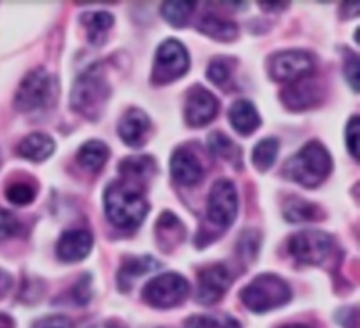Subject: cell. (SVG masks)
<instances>
[{"label": "cell", "mask_w": 360, "mask_h": 328, "mask_svg": "<svg viewBox=\"0 0 360 328\" xmlns=\"http://www.w3.org/2000/svg\"><path fill=\"white\" fill-rule=\"evenodd\" d=\"M105 214L115 227L134 230L148 214V202L143 192L130 183H112L105 190Z\"/></svg>", "instance_id": "6da1fadb"}, {"label": "cell", "mask_w": 360, "mask_h": 328, "mask_svg": "<svg viewBox=\"0 0 360 328\" xmlns=\"http://www.w3.org/2000/svg\"><path fill=\"white\" fill-rule=\"evenodd\" d=\"M109 98V84L101 63L88 67L72 86L70 105L84 118L97 119Z\"/></svg>", "instance_id": "7a4b0ae2"}, {"label": "cell", "mask_w": 360, "mask_h": 328, "mask_svg": "<svg viewBox=\"0 0 360 328\" xmlns=\"http://www.w3.org/2000/svg\"><path fill=\"white\" fill-rule=\"evenodd\" d=\"M330 169L333 160L329 151L316 140L306 144L294 158L287 162L288 178L308 188L320 185L329 176Z\"/></svg>", "instance_id": "3957f363"}, {"label": "cell", "mask_w": 360, "mask_h": 328, "mask_svg": "<svg viewBox=\"0 0 360 328\" xmlns=\"http://www.w3.org/2000/svg\"><path fill=\"white\" fill-rule=\"evenodd\" d=\"M290 287L274 274H264V276L255 277L241 291V301L253 313H267L271 309L281 308L290 301Z\"/></svg>", "instance_id": "277c9868"}, {"label": "cell", "mask_w": 360, "mask_h": 328, "mask_svg": "<svg viewBox=\"0 0 360 328\" xmlns=\"http://www.w3.org/2000/svg\"><path fill=\"white\" fill-rule=\"evenodd\" d=\"M56 95H58V84L55 77L44 69H37L27 74V77L21 81L14 105L21 112L41 111L56 100Z\"/></svg>", "instance_id": "5b68a950"}, {"label": "cell", "mask_w": 360, "mask_h": 328, "mask_svg": "<svg viewBox=\"0 0 360 328\" xmlns=\"http://www.w3.org/2000/svg\"><path fill=\"white\" fill-rule=\"evenodd\" d=\"M188 67L190 58L185 46L179 41H176V39H167L157 49L151 81L155 84L171 83V81H176L181 76H185Z\"/></svg>", "instance_id": "8992f818"}, {"label": "cell", "mask_w": 360, "mask_h": 328, "mask_svg": "<svg viewBox=\"0 0 360 328\" xmlns=\"http://www.w3.org/2000/svg\"><path fill=\"white\" fill-rule=\"evenodd\" d=\"M188 290L190 287L185 277L179 276V274L169 273L151 280L144 287L143 297L153 308L169 309L181 304L186 295H188Z\"/></svg>", "instance_id": "52a82bcc"}, {"label": "cell", "mask_w": 360, "mask_h": 328, "mask_svg": "<svg viewBox=\"0 0 360 328\" xmlns=\"http://www.w3.org/2000/svg\"><path fill=\"white\" fill-rule=\"evenodd\" d=\"M333 249V239L319 230H304L292 235L288 241V251L304 265H319L329 256Z\"/></svg>", "instance_id": "ba28073f"}, {"label": "cell", "mask_w": 360, "mask_h": 328, "mask_svg": "<svg viewBox=\"0 0 360 328\" xmlns=\"http://www.w3.org/2000/svg\"><path fill=\"white\" fill-rule=\"evenodd\" d=\"M315 70V58L308 51L292 49L274 55L269 60V74L280 83H294L302 77L311 76Z\"/></svg>", "instance_id": "9c48e42d"}, {"label": "cell", "mask_w": 360, "mask_h": 328, "mask_svg": "<svg viewBox=\"0 0 360 328\" xmlns=\"http://www.w3.org/2000/svg\"><path fill=\"white\" fill-rule=\"evenodd\" d=\"M238 214V193L229 179H220L213 185L207 199V218L218 228L231 227Z\"/></svg>", "instance_id": "30bf717a"}, {"label": "cell", "mask_w": 360, "mask_h": 328, "mask_svg": "<svg viewBox=\"0 0 360 328\" xmlns=\"http://www.w3.org/2000/svg\"><path fill=\"white\" fill-rule=\"evenodd\" d=\"M231 273L225 265H211L200 270L199 274V290H197V301L200 304H214L224 297L227 288L231 287Z\"/></svg>", "instance_id": "8fae6325"}, {"label": "cell", "mask_w": 360, "mask_h": 328, "mask_svg": "<svg viewBox=\"0 0 360 328\" xmlns=\"http://www.w3.org/2000/svg\"><path fill=\"white\" fill-rule=\"evenodd\" d=\"M218 100L206 88L195 86L188 93L185 105V119L190 126H204L217 116Z\"/></svg>", "instance_id": "7c38bea8"}, {"label": "cell", "mask_w": 360, "mask_h": 328, "mask_svg": "<svg viewBox=\"0 0 360 328\" xmlns=\"http://www.w3.org/2000/svg\"><path fill=\"white\" fill-rule=\"evenodd\" d=\"M320 97H322V88H320L319 81L311 79V76L294 81V83H290V86L281 91L283 104L294 111L313 107V105L319 104Z\"/></svg>", "instance_id": "4fadbf2b"}, {"label": "cell", "mask_w": 360, "mask_h": 328, "mask_svg": "<svg viewBox=\"0 0 360 328\" xmlns=\"http://www.w3.org/2000/svg\"><path fill=\"white\" fill-rule=\"evenodd\" d=\"M171 174L179 185L192 186L202 179L204 167L195 153L186 147H179L171 157Z\"/></svg>", "instance_id": "5bb4252c"}, {"label": "cell", "mask_w": 360, "mask_h": 328, "mask_svg": "<svg viewBox=\"0 0 360 328\" xmlns=\"http://www.w3.org/2000/svg\"><path fill=\"white\" fill-rule=\"evenodd\" d=\"M94 239L86 230H69L60 237L56 255L62 262H79L90 253Z\"/></svg>", "instance_id": "9a60e30c"}, {"label": "cell", "mask_w": 360, "mask_h": 328, "mask_svg": "<svg viewBox=\"0 0 360 328\" xmlns=\"http://www.w3.org/2000/svg\"><path fill=\"white\" fill-rule=\"evenodd\" d=\"M150 132V118L141 109H129L120 122L118 133L129 146H143Z\"/></svg>", "instance_id": "2e32d148"}, {"label": "cell", "mask_w": 360, "mask_h": 328, "mask_svg": "<svg viewBox=\"0 0 360 328\" xmlns=\"http://www.w3.org/2000/svg\"><path fill=\"white\" fill-rule=\"evenodd\" d=\"M229 119L232 126L241 136H250L260 126V116L257 112L255 105L248 100H238L232 104L229 111Z\"/></svg>", "instance_id": "e0dca14e"}, {"label": "cell", "mask_w": 360, "mask_h": 328, "mask_svg": "<svg viewBox=\"0 0 360 328\" xmlns=\"http://www.w3.org/2000/svg\"><path fill=\"white\" fill-rule=\"evenodd\" d=\"M55 151V140L46 133H30L18 144V153L20 157L27 158L30 162H42L49 158Z\"/></svg>", "instance_id": "ac0fdd59"}, {"label": "cell", "mask_w": 360, "mask_h": 328, "mask_svg": "<svg viewBox=\"0 0 360 328\" xmlns=\"http://www.w3.org/2000/svg\"><path fill=\"white\" fill-rule=\"evenodd\" d=\"M160 267V263L157 262L151 256H139V258H129L122 265L118 273V287L120 290L127 291L130 288V284L134 283V280H137L139 276H144L148 273H153Z\"/></svg>", "instance_id": "d6986e66"}, {"label": "cell", "mask_w": 360, "mask_h": 328, "mask_svg": "<svg viewBox=\"0 0 360 328\" xmlns=\"http://www.w3.org/2000/svg\"><path fill=\"white\" fill-rule=\"evenodd\" d=\"M81 23L84 25L88 34V41L94 46H102L105 42L109 30H111L115 18L105 11H95V13H88L81 18Z\"/></svg>", "instance_id": "ffe728a7"}, {"label": "cell", "mask_w": 360, "mask_h": 328, "mask_svg": "<svg viewBox=\"0 0 360 328\" xmlns=\"http://www.w3.org/2000/svg\"><path fill=\"white\" fill-rule=\"evenodd\" d=\"M109 158V150L104 143L101 140H88L81 146L79 153H77V162L81 167L86 169L90 172H98Z\"/></svg>", "instance_id": "44dd1931"}, {"label": "cell", "mask_w": 360, "mask_h": 328, "mask_svg": "<svg viewBox=\"0 0 360 328\" xmlns=\"http://www.w3.org/2000/svg\"><path fill=\"white\" fill-rule=\"evenodd\" d=\"M199 30L202 34H206L207 37L217 39V41H234L238 37V27L232 21L224 20V18L213 16V14H207L200 20Z\"/></svg>", "instance_id": "7402d4cb"}, {"label": "cell", "mask_w": 360, "mask_h": 328, "mask_svg": "<svg viewBox=\"0 0 360 328\" xmlns=\"http://www.w3.org/2000/svg\"><path fill=\"white\" fill-rule=\"evenodd\" d=\"M278 147H280V143L273 137H267V139H262L255 147H253V165H255L259 171L266 172L273 167V164L276 162L278 157Z\"/></svg>", "instance_id": "603a6c76"}, {"label": "cell", "mask_w": 360, "mask_h": 328, "mask_svg": "<svg viewBox=\"0 0 360 328\" xmlns=\"http://www.w3.org/2000/svg\"><path fill=\"white\" fill-rule=\"evenodd\" d=\"M283 214L292 223H302V221L319 220V207L294 197V199H290L285 204Z\"/></svg>", "instance_id": "cb8c5ba5"}, {"label": "cell", "mask_w": 360, "mask_h": 328, "mask_svg": "<svg viewBox=\"0 0 360 328\" xmlns=\"http://www.w3.org/2000/svg\"><path fill=\"white\" fill-rule=\"evenodd\" d=\"M160 9H162V16H164L172 27L181 28L188 23L190 14H192V11L195 9V4L183 2V0H179V2H165L162 4Z\"/></svg>", "instance_id": "d4e9b609"}, {"label": "cell", "mask_w": 360, "mask_h": 328, "mask_svg": "<svg viewBox=\"0 0 360 328\" xmlns=\"http://www.w3.org/2000/svg\"><path fill=\"white\" fill-rule=\"evenodd\" d=\"M210 147L214 155H218L220 158H225V160L232 162V164H239V158H241V153H239V147L229 139L225 133L213 132L210 136Z\"/></svg>", "instance_id": "484cf974"}, {"label": "cell", "mask_w": 360, "mask_h": 328, "mask_svg": "<svg viewBox=\"0 0 360 328\" xmlns=\"http://www.w3.org/2000/svg\"><path fill=\"white\" fill-rule=\"evenodd\" d=\"M155 164L150 157H130L120 164V172L127 178L141 179L151 174Z\"/></svg>", "instance_id": "4316f807"}, {"label": "cell", "mask_w": 360, "mask_h": 328, "mask_svg": "<svg viewBox=\"0 0 360 328\" xmlns=\"http://www.w3.org/2000/svg\"><path fill=\"white\" fill-rule=\"evenodd\" d=\"M232 76V60L229 58H214L211 60L210 67H207V77L211 83L224 86Z\"/></svg>", "instance_id": "83f0119b"}, {"label": "cell", "mask_w": 360, "mask_h": 328, "mask_svg": "<svg viewBox=\"0 0 360 328\" xmlns=\"http://www.w3.org/2000/svg\"><path fill=\"white\" fill-rule=\"evenodd\" d=\"M6 197L14 206H28L35 199V190L27 183H13L6 190Z\"/></svg>", "instance_id": "f1b7e54d"}, {"label": "cell", "mask_w": 360, "mask_h": 328, "mask_svg": "<svg viewBox=\"0 0 360 328\" xmlns=\"http://www.w3.org/2000/svg\"><path fill=\"white\" fill-rule=\"evenodd\" d=\"M190 328H241V325L231 316H195L190 320Z\"/></svg>", "instance_id": "f546056e"}, {"label": "cell", "mask_w": 360, "mask_h": 328, "mask_svg": "<svg viewBox=\"0 0 360 328\" xmlns=\"http://www.w3.org/2000/svg\"><path fill=\"white\" fill-rule=\"evenodd\" d=\"M21 232V223L9 211L0 209V241L11 239Z\"/></svg>", "instance_id": "4dcf8cb0"}, {"label": "cell", "mask_w": 360, "mask_h": 328, "mask_svg": "<svg viewBox=\"0 0 360 328\" xmlns=\"http://www.w3.org/2000/svg\"><path fill=\"white\" fill-rule=\"evenodd\" d=\"M345 76L354 91H359V58L352 51H348L347 58H345Z\"/></svg>", "instance_id": "1f68e13d"}, {"label": "cell", "mask_w": 360, "mask_h": 328, "mask_svg": "<svg viewBox=\"0 0 360 328\" xmlns=\"http://www.w3.org/2000/svg\"><path fill=\"white\" fill-rule=\"evenodd\" d=\"M347 146L352 157L359 158V118L354 116L347 125Z\"/></svg>", "instance_id": "d6a6232c"}, {"label": "cell", "mask_w": 360, "mask_h": 328, "mask_svg": "<svg viewBox=\"0 0 360 328\" xmlns=\"http://www.w3.org/2000/svg\"><path fill=\"white\" fill-rule=\"evenodd\" d=\"M76 302L77 304H86L90 301V280L88 276H84L79 283L76 284Z\"/></svg>", "instance_id": "836d02e7"}, {"label": "cell", "mask_w": 360, "mask_h": 328, "mask_svg": "<svg viewBox=\"0 0 360 328\" xmlns=\"http://www.w3.org/2000/svg\"><path fill=\"white\" fill-rule=\"evenodd\" d=\"M34 328H72L69 320L62 318V316H53V318H44L37 322Z\"/></svg>", "instance_id": "e575fe53"}, {"label": "cell", "mask_w": 360, "mask_h": 328, "mask_svg": "<svg viewBox=\"0 0 360 328\" xmlns=\"http://www.w3.org/2000/svg\"><path fill=\"white\" fill-rule=\"evenodd\" d=\"M11 284H13V280H11L9 274H7L6 270L0 269V297H4V295L7 294V290L11 288Z\"/></svg>", "instance_id": "d590c367"}, {"label": "cell", "mask_w": 360, "mask_h": 328, "mask_svg": "<svg viewBox=\"0 0 360 328\" xmlns=\"http://www.w3.org/2000/svg\"><path fill=\"white\" fill-rule=\"evenodd\" d=\"M260 7H262V9H285V7H288V4H285V2H280V4H269V2H260L259 4Z\"/></svg>", "instance_id": "8d00e7d4"}, {"label": "cell", "mask_w": 360, "mask_h": 328, "mask_svg": "<svg viewBox=\"0 0 360 328\" xmlns=\"http://www.w3.org/2000/svg\"><path fill=\"white\" fill-rule=\"evenodd\" d=\"M283 328H308V327H304V325H288V327H283Z\"/></svg>", "instance_id": "74e56055"}, {"label": "cell", "mask_w": 360, "mask_h": 328, "mask_svg": "<svg viewBox=\"0 0 360 328\" xmlns=\"http://www.w3.org/2000/svg\"><path fill=\"white\" fill-rule=\"evenodd\" d=\"M0 328H4V327H0Z\"/></svg>", "instance_id": "f35d334b"}]
</instances>
